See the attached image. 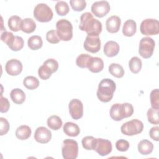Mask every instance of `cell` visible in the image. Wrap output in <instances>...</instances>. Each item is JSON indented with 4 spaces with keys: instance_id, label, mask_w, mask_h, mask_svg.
I'll use <instances>...</instances> for the list:
<instances>
[{
    "instance_id": "obj_17",
    "label": "cell",
    "mask_w": 159,
    "mask_h": 159,
    "mask_svg": "<svg viewBox=\"0 0 159 159\" xmlns=\"http://www.w3.org/2000/svg\"><path fill=\"white\" fill-rule=\"evenodd\" d=\"M119 45L113 40L107 42L104 46V53L108 57L116 56L119 52Z\"/></svg>"
},
{
    "instance_id": "obj_5",
    "label": "cell",
    "mask_w": 159,
    "mask_h": 159,
    "mask_svg": "<svg viewBox=\"0 0 159 159\" xmlns=\"http://www.w3.org/2000/svg\"><path fill=\"white\" fill-rule=\"evenodd\" d=\"M52 9L45 3H39L36 5L34 10V16L40 22H47L53 18Z\"/></svg>"
},
{
    "instance_id": "obj_21",
    "label": "cell",
    "mask_w": 159,
    "mask_h": 159,
    "mask_svg": "<svg viewBox=\"0 0 159 159\" xmlns=\"http://www.w3.org/2000/svg\"><path fill=\"white\" fill-rule=\"evenodd\" d=\"M138 151L143 155H147L150 154L153 149V143L148 140H142L137 146Z\"/></svg>"
},
{
    "instance_id": "obj_33",
    "label": "cell",
    "mask_w": 159,
    "mask_h": 159,
    "mask_svg": "<svg viewBox=\"0 0 159 159\" xmlns=\"http://www.w3.org/2000/svg\"><path fill=\"white\" fill-rule=\"evenodd\" d=\"M57 13L60 16H65L69 12V6L68 3L63 1H58L55 6Z\"/></svg>"
},
{
    "instance_id": "obj_11",
    "label": "cell",
    "mask_w": 159,
    "mask_h": 159,
    "mask_svg": "<svg viewBox=\"0 0 159 159\" xmlns=\"http://www.w3.org/2000/svg\"><path fill=\"white\" fill-rule=\"evenodd\" d=\"M70 114L75 120L80 119L83 115V105L82 102L78 99H71L68 105Z\"/></svg>"
},
{
    "instance_id": "obj_30",
    "label": "cell",
    "mask_w": 159,
    "mask_h": 159,
    "mask_svg": "<svg viewBox=\"0 0 159 159\" xmlns=\"http://www.w3.org/2000/svg\"><path fill=\"white\" fill-rule=\"evenodd\" d=\"M24 41L21 37L16 35L11 40L10 43L7 45L11 50L14 52L19 51L24 47Z\"/></svg>"
},
{
    "instance_id": "obj_16",
    "label": "cell",
    "mask_w": 159,
    "mask_h": 159,
    "mask_svg": "<svg viewBox=\"0 0 159 159\" xmlns=\"http://www.w3.org/2000/svg\"><path fill=\"white\" fill-rule=\"evenodd\" d=\"M121 24L120 18L117 16H112L106 22V30L109 33H116L119 30Z\"/></svg>"
},
{
    "instance_id": "obj_41",
    "label": "cell",
    "mask_w": 159,
    "mask_h": 159,
    "mask_svg": "<svg viewBox=\"0 0 159 159\" xmlns=\"http://www.w3.org/2000/svg\"><path fill=\"white\" fill-rule=\"evenodd\" d=\"M43 65L48 67L53 73L56 72L58 68V63L53 58L47 59L43 62Z\"/></svg>"
},
{
    "instance_id": "obj_1",
    "label": "cell",
    "mask_w": 159,
    "mask_h": 159,
    "mask_svg": "<svg viewBox=\"0 0 159 159\" xmlns=\"http://www.w3.org/2000/svg\"><path fill=\"white\" fill-rule=\"evenodd\" d=\"M79 29L85 31L88 35L99 36L102 31V24L99 20L94 19L91 13L86 12L80 17Z\"/></svg>"
},
{
    "instance_id": "obj_27",
    "label": "cell",
    "mask_w": 159,
    "mask_h": 159,
    "mask_svg": "<svg viewBox=\"0 0 159 159\" xmlns=\"http://www.w3.org/2000/svg\"><path fill=\"white\" fill-rule=\"evenodd\" d=\"M28 47L33 50L40 48L43 45L42 39L39 35H33L29 38L27 41Z\"/></svg>"
},
{
    "instance_id": "obj_3",
    "label": "cell",
    "mask_w": 159,
    "mask_h": 159,
    "mask_svg": "<svg viewBox=\"0 0 159 159\" xmlns=\"http://www.w3.org/2000/svg\"><path fill=\"white\" fill-rule=\"evenodd\" d=\"M133 113V106L127 102L123 104L116 103L111 106L110 109L111 117L116 121H119L122 120L124 118L130 117Z\"/></svg>"
},
{
    "instance_id": "obj_31",
    "label": "cell",
    "mask_w": 159,
    "mask_h": 159,
    "mask_svg": "<svg viewBox=\"0 0 159 159\" xmlns=\"http://www.w3.org/2000/svg\"><path fill=\"white\" fill-rule=\"evenodd\" d=\"M142 61L137 57H133L130 58L129 62V66L130 71L135 74L138 73L140 71L142 68Z\"/></svg>"
},
{
    "instance_id": "obj_40",
    "label": "cell",
    "mask_w": 159,
    "mask_h": 159,
    "mask_svg": "<svg viewBox=\"0 0 159 159\" xmlns=\"http://www.w3.org/2000/svg\"><path fill=\"white\" fill-rule=\"evenodd\" d=\"M130 147V144L128 141L124 139H119L116 143V147L117 150L120 152L127 151Z\"/></svg>"
},
{
    "instance_id": "obj_8",
    "label": "cell",
    "mask_w": 159,
    "mask_h": 159,
    "mask_svg": "<svg viewBox=\"0 0 159 159\" xmlns=\"http://www.w3.org/2000/svg\"><path fill=\"white\" fill-rule=\"evenodd\" d=\"M155 46V43L152 38L149 37H143L139 43V53L143 58H149L153 53Z\"/></svg>"
},
{
    "instance_id": "obj_22",
    "label": "cell",
    "mask_w": 159,
    "mask_h": 159,
    "mask_svg": "<svg viewBox=\"0 0 159 159\" xmlns=\"http://www.w3.org/2000/svg\"><path fill=\"white\" fill-rule=\"evenodd\" d=\"M12 101L16 104H21L25 100V94L24 92L19 88L13 89L10 93Z\"/></svg>"
},
{
    "instance_id": "obj_38",
    "label": "cell",
    "mask_w": 159,
    "mask_h": 159,
    "mask_svg": "<svg viewBox=\"0 0 159 159\" xmlns=\"http://www.w3.org/2000/svg\"><path fill=\"white\" fill-rule=\"evenodd\" d=\"M70 4L72 9L75 11H81L86 6V2L84 0H71Z\"/></svg>"
},
{
    "instance_id": "obj_45",
    "label": "cell",
    "mask_w": 159,
    "mask_h": 159,
    "mask_svg": "<svg viewBox=\"0 0 159 159\" xmlns=\"http://www.w3.org/2000/svg\"><path fill=\"white\" fill-rule=\"evenodd\" d=\"M158 130L159 127L158 126L153 127L149 131V135L152 139L155 141H158Z\"/></svg>"
},
{
    "instance_id": "obj_2",
    "label": "cell",
    "mask_w": 159,
    "mask_h": 159,
    "mask_svg": "<svg viewBox=\"0 0 159 159\" xmlns=\"http://www.w3.org/2000/svg\"><path fill=\"white\" fill-rule=\"evenodd\" d=\"M116 88V83L111 79L104 78L102 80L98 85V98L103 102H109L113 98Z\"/></svg>"
},
{
    "instance_id": "obj_7",
    "label": "cell",
    "mask_w": 159,
    "mask_h": 159,
    "mask_svg": "<svg viewBox=\"0 0 159 159\" xmlns=\"http://www.w3.org/2000/svg\"><path fill=\"white\" fill-rule=\"evenodd\" d=\"M143 124L142 122L138 119H132L123 124L120 127L121 132L125 135H134L142 132Z\"/></svg>"
},
{
    "instance_id": "obj_13",
    "label": "cell",
    "mask_w": 159,
    "mask_h": 159,
    "mask_svg": "<svg viewBox=\"0 0 159 159\" xmlns=\"http://www.w3.org/2000/svg\"><path fill=\"white\" fill-rule=\"evenodd\" d=\"M111 142L107 139H97V142L94 150L101 156H106L112 151Z\"/></svg>"
},
{
    "instance_id": "obj_15",
    "label": "cell",
    "mask_w": 159,
    "mask_h": 159,
    "mask_svg": "<svg viewBox=\"0 0 159 159\" xmlns=\"http://www.w3.org/2000/svg\"><path fill=\"white\" fill-rule=\"evenodd\" d=\"M5 70L7 74L11 76H17L22 70V64L19 60L11 59L6 62Z\"/></svg>"
},
{
    "instance_id": "obj_32",
    "label": "cell",
    "mask_w": 159,
    "mask_h": 159,
    "mask_svg": "<svg viewBox=\"0 0 159 159\" xmlns=\"http://www.w3.org/2000/svg\"><path fill=\"white\" fill-rule=\"evenodd\" d=\"M97 142V139L92 136L84 137L81 141L83 147L87 150H94Z\"/></svg>"
},
{
    "instance_id": "obj_18",
    "label": "cell",
    "mask_w": 159,
    "mask_h": 159,
    "mask_svg": "<svg viewBox=\"0 0 159 159\" xmlns=\"http://www.w3.org/2000/svg\"><path fill=\"white\" fill-rule=\"evenodd\" d=\"M87 68L93 73H99L103 70L104 62L101 58L91 57L88 62Z\"/></svg>"
},
{
    "instance_id": "obj_36",
    "label": "cell",
    "mask_w": 159,
    "mask_h": 159,
    "mask_svg": "<svg viewBox=\"0 0 159 159\" xmlns=\"http://www.w3.org/2000/svg\"><path fill=\"white\" fill-rule=\"evenodd\" d=\"M152 107L155 109H159V91L158 89H153L150 95Z\"/></svg>"
},
{
    "instance_id": "obj_43",
    "label": "cell",
    "mask_w": 159,
    "mask_h": 159,
    "mask_svg": "<svg viewBox=\"0 0 159 159\" xmlns=\"http://www.w3.org/2000/svg\"><path fill=\"white\" fill-rule=\"evenodd\" d=\"M0 102H1V108H0L1 112L4 113V112H7L10 107V104L8 99L6 98H4L2 97V95H1Z\"/></svg>"
},
{
    "instance_id": "obj_37",
    "label": "cell",
    "mask_w": 159,
    "mask_h": 159,
    "mask_svg": "<svg viewBox=\"0 0 159 159\" xmlns=\"http://www.w3.org/2000/svg\"><path fill=\"white\" fill-rule=\"evenodd\" d=\"M52 73L53 72L52 70L44 65H42L41 66H40L38 70V75L39 77L44 80L48 79Z\"/></svg>"
},
{
    "instance_id": "obj_24",
    "label": "cell",
    "mask_w": 159,
    "mask_h": 159,
    "mask_svg": "<svg viewBox=\"0 0 159 159\" xmlns=\"http://www.w3.org/2000/svg\"><path fill=\"white\" fill-rule=\"evenodd\" d=\"M36 29V24L31 18H25L22 19L21 24V30L25 33L30 34L33 32Z\"/></svg>"
},
{
    "instance_id": "obj_28",
    "label": "cell",
    "mask_w": 159,
    "mask_h": 159,
    "mask_svg": "<svg viewBox=\"0 0 159 159\" xmlns=\"http://www.w3.org/2000/svg\"><path fill=\"white\" fill-rule=\"evenodd\" d=\"M109 71L113 76L118 78H122L124 75V70L119 63H111L109 66Z\"/></svg>"
},
{
    "instance_id": "obj_44",
    "label": "cell",
    "mask_w": 159,
    "mask_h": 159,
    "mask_svg": "<svg viewBox=\"0 0 159 159\" xmlns=\"http://www.w3.org/2000/svg\"><path fill=\"white\" fill-rule=\"evenodd\" d=\"M14 37V35H13V34L12 32L5 30L4 32L1 33V40L8 45L10 43V42H11V40L13 39Z\"/></svg>"
},
{
    "instance_id": "obj_4",
    "label": "cell",
    "mask_w": 159,
    "mask_h": 159,
    "mask_svg": "<svg viewBox=\"0 0 159 159\" xmlns=\"http://www.w3.org/2000/svg\"><path fill=\"white\" fill-rule=\"evenodd\" d=\"M57 34L60 40L69 41L73 37V26L71 23L65 19L57 21L56 24Z\"/></svg>"
},
{
    "instance_id": "obj_25",
    "label": "cell",
    "mask_w": 159,
    "mask_h": 159,
    "mask_svg": "<svg viewBox=\"0 0 159 159\" xmlns=\"http://www.w3.org/2000/svg\"><path fill=\"white\" fill-rule=\"evenodd\" d=\"M22 19L18 16H12L8 19V26L10 30L17 32L21 30V24Z\"/></svg>"
},
{
    "instance_id": "obj_6",
    "label": "cell",
    "mask_w": 159,
    "mask_h": 159,
    "mask_svg": "<svg viewBox=\"0 0 159 159\" xmlns=\"http://www.w3.org/2000/svg\"><path fill=\"white\" fill-rule=\"evenodd\" d=\"M61 153L65 159H76L78 155V145L76 140L65 139L63 141Z\"/></svg>"
},
{
    "instance_id": "obj_20",
    "label": "cell",
    "mask_w": 159,
    "mask_h": 159,
    "mask_svg": "<svg viewBox=\"0 0 159 159\" xmlns=\"http://www.w3.org/2000/svg\"><path fill=\"white\" fill-rule=\"evenodd\" d=\"M137 30V24L135 21L132 19L127 20L122 27V33L126 37H132L133 36Z\"/></svg>"
},
{
    "instance_id": "obj_12",
    "label": "cell",
    "mask_w": 159,
    "mask_h": 159,
    "mask_svg": "<svg viewBox=\"0 0 159 159\" xmlns=\"http://www.w3.org/2000/svg\"><path fill=\"white\" fill-rule=\"evenodd\" d=\"M91 11L95 16L102 17L110 11L109 3L106 1H96L91 6Z\"/></svg>"
},
{
    "instance_id": "obj_9",
    "label": "cell",
    "mask_w": 159,
    "mask_h": 159,
    "mask_svg": "<svg viewBox=\"0 0 159 159\" xmlns=\"http://www.w3.org/2000/svg\"><path fill=\"white\" fill-rule=\"evenodd\" d=\"M140 32L145 35H154L159 33V22L155 19H146L140 24Z\"/></svg>"
},
{
    "instance_id": "obj_29",
    "label": "cell",
    "mask_w": 159,
    "mask_h": 159,
    "mask_svg": "<svg viewBox=\"0 0 159 159\" xmlns=\"http://www.w3.org/2000/svg\"><path fill=\"white\" fill-rule=\"evenodd\" d=\"M23 84L28 89L33 90L39 87V81L35 76H28L24 79Z\"/></svg>"
},
{
    "instance_id": "obj_10",
    "label": "cell",
    "mask_w": 159,
    "mask_h": 159,
    "mask_svg": "<svg viewBox=\"0 0 159 159\" xmlns=\"http://www.w3.org/2000/svg\"><path fill=\"white\" fill-rule=\"evenodd\" d=\"M83 46L87 52L97 53L101 49V40L97 35H87Z\"/></svg>"
},
{
    "instance_id": "obj_39",
    "label": "cell",
    "mask_w": 159,
    "mask_h": 159,
    "mask_svg": "<svg viewBox=\"0 0 159 159\" xmlns=\"http://www.w3.org/2000/svg\"><path fill=\"white\" fill-rule=\"evenodd\" d=\"M46 39L50 43H58L60 41L56 30L52 29L46 34Z\"/></svg>"
},
{
    "instance_id": "obj_19",
    "label": "cell",
    "mask_w": 159,
    "mask_h": 159,
    "mask_svg": "<svg viewBox=\"0 0 159 159\" xmlns=\"http://www.w3.org/2000/svg\"><path fill=\"white\" fill-rule=\"evenodd\" d=\"M63 129L64 133L70 137H76L80 132L79 126L72 122H66L63 125Z\"/></svg>"
},
{
    "instance_id": "obj_35",
    "label": "cell",
    "mask_w": 159,
    "mask_h": 159,
    "mask_svg": "<svg viewBox=\"0 0 159 159\" xmlns=\"http://www.w3.org/2000/svg\"><path fill=\"white\" fill-rule=\"evenodd\" d=\"M92 57L86 53H81L76 59V64L78 67L87 68L88 62Z\"/></svg>"
},
{
    "instance_id": "obj_23",
    "label": "cell",
    "mask_w": 159,
    "mask_h": 159,
    "mask_svg": "<svg viewBox=\"0 0 159 159\" xmlns=\"http://www.w3.org/2000/svg\"><path fill=\"white\" fill-rule=\"evenodd\" d=\"M32 130L29 126L26 125H20L16 131V136L17 138L21 140H24L30 137L31 135Z\"/></svg>"
},
{
    "instance_id": "obj_42",
    "label": "cell",
    "mask_w": 159,
    "mask_h": 159,
    "mask_svg": "<svg viewBox=\"0 0 159 159\" xmlns=\"http://www.w3.org/2000/svg\"><path fill=\"white\" fill-rule=\"evenodd\" d=\"M9 130V122L4 117H0V135H4Z\"/></svg>"
},
{
    "instance_id": "obj_34",
    "label": "cell",
    "mask_w": 159,
    "mask_h": 159,
    "mask_svg": "<svg viewBox=\"0 0 159 159\" xmlns=\"http://www.w3.org/2000/svg\"><path fill=\"white\" fill-rule=\"evenodd\" d=\"M158 111L159 109H155L152 107L150 108L147 112V116L148 121L153 125H158L159 124V117H158Z\"/></svg>"
},
{
    "instance_id": "obj_14",
    "label": "cell",
    "mask_w": 159,
    "mask_h": 159,
    "mask_svg": "<svg viewBox=\"0 0 159 159\" xmlns=\"http://www.w3.org/2000/svg\"><path fill=\"white\" fill-rule=\"evenodd\" d=\"M34 139L40 143H48L52 139L51 131L45 127H39L35 131Z\"/></svg>"
},
{
    "instance_id": "obj_26",
    "label": "cell",
    "mask_w": 159,
    "mask_h": 159,
    "mask_svg": "<svg viewBox=\"0 0 159 159\" xmlns=\"http://www.w3.org/2000/svg\"><path fill=\"white\" fill-rule=\"evenodd\" d=\"M62 124V120L61 118L58 116H51L47 119V125L50 129L52 130H57L60 129L61 127Z\"/></svg>"
}]
</instances>
